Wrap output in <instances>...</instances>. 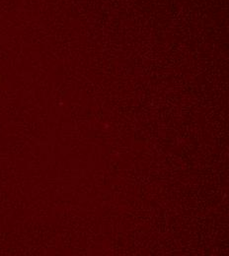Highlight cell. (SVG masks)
Listing matches in <instances>:
<instances>
[]
</instances>
